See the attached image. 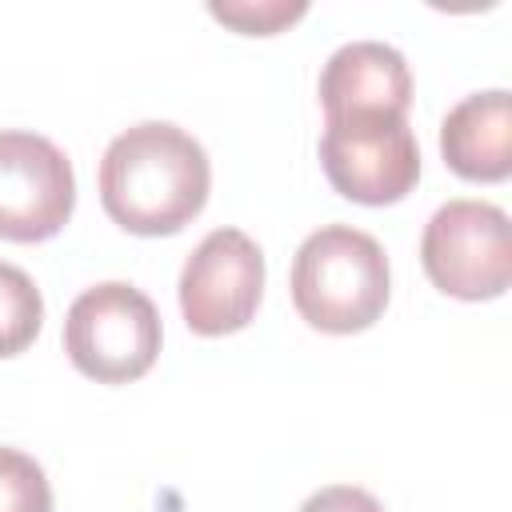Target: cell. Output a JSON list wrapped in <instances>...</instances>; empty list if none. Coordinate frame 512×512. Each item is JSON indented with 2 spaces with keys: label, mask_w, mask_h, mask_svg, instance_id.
Instances as JSON below:
<instances>
[{
  "label": "cell",
  "mask_w": 512,
  "mask_h": 512,
  "mask_svg": "<svg viewBox=\"0 0 512 512\" xmlns=\"http://www.w3.org/2000/svg\"><path fill=\"white\" fill-rule=\"evenodd\" d=\"M208 188L204 144L168 120L124 128L100 160V204L132 236L180 232L204 212Z\"/></svg>",
  "instance_id": "6da1fadb"
},
{
  "label": "cell",
  "mask_w": 512,
  "mask_h": 512,
  "mask_svg": "<svg viewBox=\"0 0 512 512\" xmlns=\"http://www.w3.org/2000/svg\"><path fill=\"white\" fill-rule=\"evenodd\" d=\"M288 288L316 332L352 336L384 316L392 272L376 236L352 224H324L296 248Z\"/></svg>",
  "instance_id": "7a4b0ae2"
},
{
  "label": "cell",
  "mask_w": 512,
  "mask_h": 512,
  "mask_svg": "<svg viewBox=\"0 0 512 512\" xmlns=\"http://www.w3.org/2000/svg\"><path fill=\"white\" fill-rule=\"evenodd\" d=\"M160 340L156 304L124 280L84 288L64 316V352L96 384L140 380L156 364Z\"/></svg>",
  "instance_id": "3957f363"
},
{
  "label": "cell",
  "mask_w": 512,
  "mask_h": 512,
  "mask_svg": "<svg viewBox=\"0 0 512 512\" xmlns=\"http://www.w3.org/2000/svg\"><path fill=\"white\" fill-rule=\"evenodd\" d=\"M320 168L344 200L384 208L416 188L420 144L404 112L328 116L320 136Z\"/></svg>",
  "instance_id": "277c9868"
},
{
  "label": "cell",
  "mask_w": 512,
  "mask_h": 512,
  "mask_svg": "<svg viewBox=\"0 0 512 512\" xmlns=\"http://www.w3.org/2000/svg\"><path fill=\"white\" fill-rule=\"evenodd\" d=\"M428 280L456 300H496L512 284L508 212L488 200H448L420 236Z\"/></svg>",
  "instance_id": "5b68a950"
},
{
  "label": "cell",
  "mask_w": 512,
  "mask_h": 512,
  "mask_svg": "<svg viewBox=\"0 0 512 512\" xmlns=\"http://www.w3.org/2000/svg\"><path fill=\"white\" fill-rule=\"evenodd\" d=\"M180 312L196 336H228L252 324L264 296V252L240 228H212L180 272Z\"/></svg>",
  "instance_id": "8992f818"
},
{
  "label": "cell",
  "mask_w": 512,
  "mask_h": 512,
  "mask_svg": "<svg viewBox=\"0 0 512 512\" xmlns=\"http://www.w3.org/2000/svg\"><path fill=\"white\" fill-rule=\"evenodd\" d=\"M76 208L72 160L40 132H0V240H52Z\"/></svg>",
  "instance_id": "52a82bcc"
},
{
  "label": "cell",
  "mask_w": 512,
  "mask_h": 512,
  "mask_svg": "<svg viewBox=\"0 0 512 512\" xmlns=\"http://www.w3.org/2000/svg\"><path fill=\"white\" fill-rule=\"evenodd\" d=\"M320 104L328 116L348 112H404L412 104L408 60L380 40H352L336 48L320 72Z\"/></svg>",
  "instance_id": "ba28073f"
},
{
  "label": "cell",
  "mask_w": 512,
  "mask_h": 512,
  "mask_svg": "<svg viewBox=\"0 0 512 512\" xmlns=\"http://www.w3.org/2000/svg\"><path fill=\"white\" fill-rule=\"evenodd\" d=\"M444 164L476 184H496L512 176V100L504 88L472 92L448 108L440 124Z\"/></svg>",
  "instance_id": "9c48e42d"
},
{
  "label": "cell",
  "mask_w": 512,
  "mask_h": 512,
  "mask_svg": "<svg viewBox=\"0 0 512 512\" xmlns=\"http://www.w3.org/2000/svg\"><path fill=\"white\" fill-rule=\"evenodd\" d=\"M44 324V296L32 276L0 260V360L24 352Z\"/></svg>",
  "instance_id": "30bf717a"
},
{
  "label": "cell",
  "mask_w": 512,
  "mask_h": 512,
  "mask_svg": "<svg viewBox=\"0 0 512 512\" xmlns=\"http://www.w3.org/2000/svg\"><path fill=\"white\" fill-rule=\"evenodd\" d=\"M0 512H52V484L44 468L20 452L0 444Z\"/></svg>",
  "instance_id": "8fae6325"
},
{
  "label": "cell",
  "mask_w": 512,
  "mask_h": 512,
  "mask_svg": "<svg viewBox=\"0 0 512 512\" xmlns=\"http://www.w3.org/2000/svg\"><path fill=\"white\" fill-rule=\"evenodd\" d=\"M208 12L244 36H272V32L288 28L292 20H300L308 12V4L304 0H292V4L288 0H224V4L212 0Z\"/></svg>",
  "instance_id": "7c38bea8"
},
{
  "label": "cell",
  "mask_w": 512,
  "mask_h": 512,
  "mask_svg": "<svg viewBox=\"0 0 512 512\" xmlns=\"http://www.w3.org/2000/svg\"><path fill=\"white\" fill-rule=\"evenodd\" d=\"M300 512H384V504L356 484H328V488L312 492L300 504Z\"/></svg>",
  "instance_id": "4fadbf2b"
}]
</instances>
